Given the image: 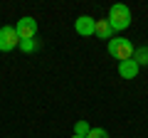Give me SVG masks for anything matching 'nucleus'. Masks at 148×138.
I'll list each match as a JSON object with an SVG mask.
<instances>
[{"mask_svg":"<svg viewBox=\"0 0 148 138\" xmlns=\"http://www.w3.org/2000/svg\"><path fill=\"white\" fill-rule=\"evenodd\" d=\"M72 138H79V136H72Z\"/></svg>","mask_w":148,"mask_h":138,"instance_id":"obj_12","label":"nucleus"},{"mask_svg":"<svg viewBox=\"0 0 148 138\" xmlns=\"http://www.w3.org/2000/svg\"><path fill=\"white\" fill-rule=\"evenodd\" d=\"M111 25H109V20H96V25H94V35L99 40H111Z\"/></svg>","mask_w":148,"mask_h":138,"instance_id":"obj_7","label":"nucleus"},{"mask_svg":"<svg viewBox=\"0 0 148 138\" xmlns=\"http://www.w3.org/2000/svg\"><path fill=\"white\" fill-rule=\"evenodd\" d=\"M15 32H17V37H20V40H35V35H37V20H35V17H22V20H17Z\"/></svg>","mask_w":148,"mask_h":138,"instance_id":"obj_4","label":"nucleus"},{"mask_svg":"<svg viewBox=\"0 0 148 138\" xmlns=\"http://www.w3.org/2000/svg\"><path fill=\"white\" fill-rule=\"evenodd\" d=\"M131 59L141 67V64H148V47H141V49H133V54H131Z\"/></svg>","mask_w":148,"mask_h":138,"instance_id":"obj_8","label":"nucleus"},{"mask_svg":"<svg viewBox=\"0 0 148 138\" xmlns=\"http://www.w3.org/2000/svg\"><path fill=\"white\" fill-rule=\"evenodd\" d=\"M89 131H91V128H89V123H86V121H77V123H74V136L86 138V136H89Z\"/></svg>","mask_w":148,"mask_h":138,"instance_id":"obj_9","label":"nucleus"},{"mask_svg":"<svg viewBox=\"0 0 148 138\" xmlns=\"http://www.w3.org/2000/svg\"><path fill=\"white\" fill-rule=\"evenodd\" d=\"M17 44H20V37H17L15 27H10V25L0 27V52H10Z\"/></svg>","mask_w":148,"mask_h":138,"instance_id":"obj_3","label":"nucleus"},{"mask_svg":"<svg viewBox=\"0 0 148 138\" xmlns=\"http://www.w3.org/2000/svg\"><path fill=\"white\" fill-rule=\"evenodd\" d=\"M109 54H111L114 59H119V62L131 59V54H133L131 40H126V37H114V40H109Z\"/></svg>","mask_w":148,"mask_h":138,"instance_id":"obj_2","label":"nucleus"},{"mask_svg":"<svg viewBox=\"0 0 148 138\" xmlns=\"http://www.w3.org/2000/svg\"><path fill=\"white\" fill-rule=\"evenodd\" d=\"M109 25H111V30L114 32H123L128 25H131V10H128L126 5H111V10H109Z\"/></svg>","mask_w":148,"mask_h":138,"instance_id":"obj_1","label":"nucleus"},{"mask_svg":"<svg viewBox=\"0 0 148 138\" xmlns=\"http://www.w3.org/2000/svg\"><path fill=\"white\" fill-rule=\"evenodd\" d=\"M17 47H20L22 52H35V49H37V42H35V40H20Z\"/></svg>","mask_w":148,"mask_h":138,"instance_id":"obj_10","label":"nucleus"},{"mask_svg":"<svg viewBox=\"0 0 148 138\" xmlns=\"http://www.w3.org/2000/svg\"><path fill=\"white\" fill-rule=\"evenodd\" d=\"M94 25H96V20H94V17H89V15L77 17V22H74V27H77V32H79L82 37H89V35H94Z\"/></svg>","mask_w":148,"mask_h":138,"instance_id":"obj_5","label":"nucleus"},{"mask_svg":"<svg viewBox=\"0 0 148 138\" xmlns=\"http://www.w3.org/2000/svg\"><path fill=\"white\" fill-rule=\"evenodd\" d=\"M119 74H121L123 79H136L138 64L133 62V59H123V62H119Z\"/></svg>","mask_w":148,"mask_h":138,"instance_id":"obj_6","label":"nucleus"},{"mask_svg":"<svg viewBox=\"0 0 148 138\" xmlns=\"http://www.w3.org/2000/svg\"><path fill=\"white\" fill-rule=\"evenodd\" d=\"M86 138H109V133H106L104 128H91V131H89V136H86Z\"/></svg>","mask_w":148,"mask_h":138,"instance_id":"obj_11","label":"nucleus"}]
</instances>
